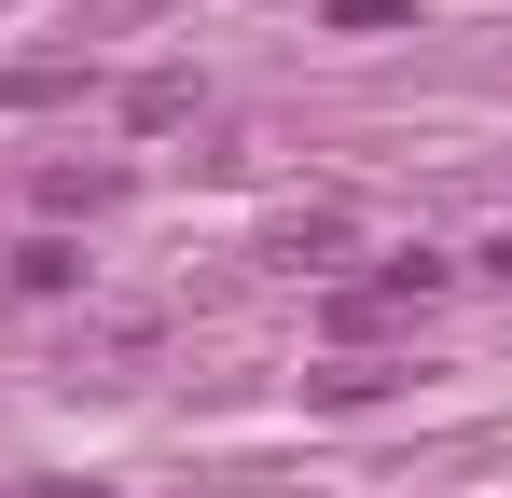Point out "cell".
Here are the masks:
<instances>
[{
	"instance_id": "6da1fadb",
	"label": "cell",
	"mask_w": 512,
	"mask_h": 498,
	"mask_svg": "<svg viewBox=\"0 0 512 498\" xmlns=\"http://www.w3.org/2000/svg\"><path fill=\"white\" fill-rule=\"evenodd\" d=\"M14 291H28V305L84 291V249H70V236H28V249H14Z\"/></svg>"
},
{
	"instance_id": "7a4b0ae2",
	"label": "cell",
	"mask_w": 512,
	"mask_h": 498,
	"mask_svg": "<svg viewBox=\"0 0 512 498\" xmlns=\"http://www.w3.org/2000/svg\"><path fill=\"white\" fill-rule=\"evenodd\" d=\"M333 249H346V222H333V208H305V222H277V263H333Z\"/></svg>"
},
{
	"instance_id": "3957f363",
	"label": "cell",
	"mask_w": 512,
	"mask_h": 498,
	"mask_svg": "<svg viewBox=\"0 0 512 498\" xmlns=\"http://www.w3.org/2000/svg\"><path fill=\"white\" fill-rule=\"evenodd\" d=\"M28 498H97V485H28Z\"/></svg>"
}]
</instances>
